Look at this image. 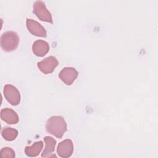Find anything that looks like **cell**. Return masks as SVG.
<instances>
[{
  "instance_id": "cell-12",
  "label": "cell",
  "mask_w": 158,
  "mask_h": 158,
  "mask_svg": "<svg viewBox=\"0 0 158 158\" xmlns=\"http://www.w3.org/2000/svg\"><path fill=\"white\" fill-rule=\"evenodd\" d=\"M43 147V143L41 141L35 142L31 146H26L25 153L28 157H36L39 155Z\"/></svg>"
},
{
  "instance_id": "cell-9",
  "label": "cell",
  "mask_w": 158,
  "mask_h": 158,
  "mask_svg": "<svg viewBox=\"0 0 158 158\" xmlns=\"http://www.w3.org/2000/svg\"><path fill=\"white\" fill-rule=\"evenodd\" d=\"M1 117L3 121L8 124H16L19 122V115L13 109L6 107L1 109Z\"/></svg>"
},
{
  "instance_id": "cell-6",
  "label": "cell",
  "mask_w": 158,
  "mask_h": 158,
  "mask_svg": "<svg viewBox=\"0 0 158 158\" xmlns=\"http://www.w3.org/2000/svg\"><path fill=\"white\" fill-rule=\"evenodd\" d=\"M78 75V72L75 68L65 67L59 73V77L67 85H71L77 78Z\"/></svg>"
},
{
  "instance_id": "cell-1",
  "label": "cell",
  "mask_w": 158,
  "mask_h": 158,
  "mask_svg": "<svg viewBox=\"0 0 158 158\" xmlns=\"http://www.w3.org/2000/svg\"><path fill=\"white\" fill-rule=\"evenodd\" d=\"M67 129V123L64 117L60 115L51 117L46 122V130L48 133L61 138Z\"/></svg>"
},
{
  "instance_id": "cell-8",
  "label": "cell",
  "mask_w": 158,
  "mask_h": 158,
  "mask_svg": "<svg viewBox=\"0 0 158 158\" xmlns=\"http://www.w3.org/2000/svg\"><path fill=\"white\" fill-rule=\"evenodd\" d=\"M26 23L27 29L32 35L40 37H46V31L40 23L33 19H27Z\"/></svg>"
},
{
  "instance_id": "cell-10",
  "label": "cell",
  "mask_w": 158,
  "mask_h": 158,
  "mask_svg": "<svg viewBox=\"0 0 158 158\" xmlns=\"http://www.w3.org/2000/svg\"><path fill=\"white\" fill-rule=\"evenodd\" d=\"M32 50L36 56L43 57L48 52L49 50V45L44 40H38L33 43Z\"/></svg>"
},
{
  "instance_id": "cell-13",
  "label": "cell",
  "mask_w": 158,
  "mask_h": 158,
  "mask_svg": "<svg viewBox=\"0 0 158 158\" xmlns=\"http://www.w3.org/2000/svg\"><path fill=\"white\" fill-rule=\"evenodd\" d=\"M18 131L10 127H6L2 130L1 135L6 141H10L14 140L18 135Z\"/></svg>"
},
{
  "instance_id": "cell-14",
  "label": "cell",
  "mask_w": 158,
  "mask_h": 158,
  "mask_svg": "<svg viewBox=\"0 0 158 158\" xmlns=\"http://www.w3.org/2000/svg\"><path fill=\"white\" fill-rule=\"evenodd\" d=\"M0 154L2 157L14 158L15 156L14 150L9 147H5L2 148L0 152Z\"/></svg>"
},
{
  "instance_id": "cell-2",
  "label": "cell",
  "mask_w": 158,
  "mask_h": 158,
  "mask_svg": "<svg viewBox=\"0 0 158 158\" xmlns=\"http://www.w3.org/2000/svg\"><path fill=\"white\" fill-rule=\"evenodd\" d=\"M1 47L6 52L14 51L18 46L19 37L17 33L12 31H6L1 35Z\"/></svg>"
},
{
  "instance_id": "cell-5",
  "label": "cell",
  "mask_w": 158,
  "mask_h": 158,
  "mask_svg": "<svg viewBox=\"0 0 158 158\" xmlns=\"http://www.w3.org/2000/svg\"><path fill=\"white\" fill-rule=\"evenodd\" d=\"M59 62L54 56H49L40 61L37 64L38 69L44 74L52 73L58 65Z\"/></svg>"
},
{
  "instance_id": "cell-3",
  "label": "cell",
  "mask_w": 158,
  "mask_h": 158,
  "mask_svg": "<svg viewBox=\"0 0 158 158\" xmlns=\"http://www.w3.org/2000/svg\"><path fill=\"white\" fill-rule=\"evenodd\" d=\"M33 12L41 21L53 23L51 14L47 9L44 2L41 1H36L33 3Z\"/></svg>"
},
{
  "instance_id": "cell-4",
  "label": "cell",
  "mask_w": 158,
  "mask_h": 158,
  "mask_svg": "<svg viewBox=\"0 0 158 158\" xmlns=\"http://www.w3.org/2000/svg\"><path fill=\"white\" fill-rule=\"evenodd\" d=\"M4 95L7 101L12 106H17L20 102V94L17 88L7 84L4 87Z\"/></svg>"
},
{
  "instance_id": "cell-11",
  "label": "cell",
  "mask_w": 158,
  "mask_h": 158,
  "mask_svg": "<svg viewBox=\"0 0 158 158\" xmlns=\"http://www.w3.org/2000/svg\"><path fill=\"white\" fill-rule=\"evenodd\" d=\"M44 140L45 142V148L44 149L41 154L42 157H56L55 154H53V152L54 151L55 146L56 144V141L52 137L49 136H46L44 138Z\"/></svg>"
},
{
  "instance_id": "cell-7",
  "label": "cell",
  "mask_w": 158,
  "mask_h": 158,
  "mask_svg": "<svg viewBox=\"0 0 158 158\" xmlns=\"http://www.w3.org/2000/svg\"><path fill=\"white\" fill-rule=\"evenodd\" d=\"M73 151V144L71 139H67L60 142L57 149L58 155L63 158L69 157L72 156Z\"/></svg>"
}]
</instances>
